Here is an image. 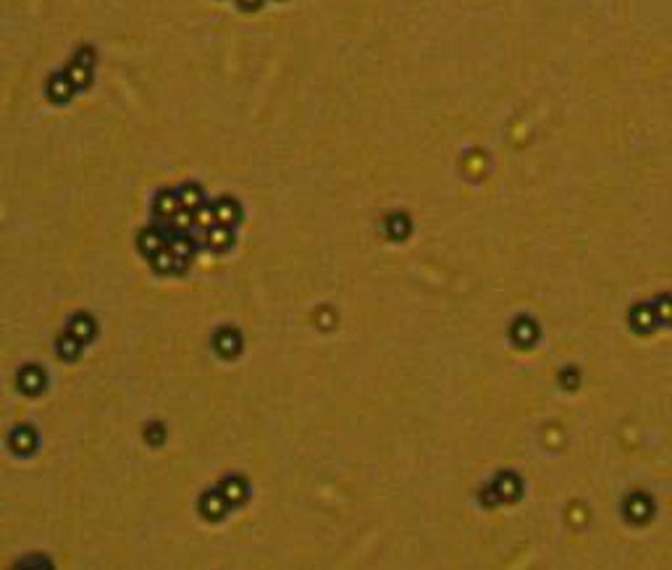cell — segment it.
I'll use <instances>...</instances> for the list:
<instances>
[{"mask_svg":"<svg viewBox=\"0 0 672 570\" xmlns=\"http://www.w3.org/2000/svg\"><path fill=\"white\" fill-rule=\"evenodd\" d=\"M513 339L518 344H533L536 342V323L530 318H518L513 326Z\"/></svg>","mask_w":672,"mask_h":570,"instance_id":"18","label":"cell"},{"mask_svg":"<svg viewBox=\"0 0 672 570\" xmlns=\"http://www.w3.org/2000/svg\"><path fill=\"white\" fill-rule=\"evenodd\" d=\"M179 208H182V202H179V195L174 190H160L152 200V216L158 218V224H168L177 216Z\"/></svg>","mask_w":672,"mask_h":570,"instance_id":"7","label":"cell"},{"mask_svg":"<svg viewBox=\"0 0 672 570\" xmlns=\"http://www.w3.org/2000/svg\"><path fill=\"white\" fill-rule=\"evenodd\" d=\"M68 334H74L82 344H90L95 339V334H98V323H95L90 313H76L68 321Z\"/></svg>","mask_w":672,"mask_h":570,"instance_id":"10","label":"cell"},{"mask_svg":"<svg viewBox=\"0 0 672 570\" xmlns=\"http://www.w3.org/2000/svg\"><path fill=\"white\" fill-rule=\"evenodd\" d=\"M84 347H87V344H82L74 334H68V331H63V334L56 339V353H58L61 361H79Z\"/></svg>","mask_w":672,"mask_h":570,"instance_id":"12","label":"cell"},{"mask_svg":"<svg viewBox=\"0 0 672 570\" xmlns=\"http://www.w3.org/2000/svg\"><path fill=\"white\" fill-rule=\"evenodd\" d=\"M315 323H318V328H334L336 326V313L331 311V308H318L315 311Z\"/></svg>","mask_w":672,"mask_h":570,"instance_id":"24","label":"cell"},{"mask_svg":"<svg viewBox=\"0 0 672 570\" xmlns=\"http://www.w3.org/2000/svg\"><path fill=\"white\" fill-rule=\"evenodd\" d=\"M194 227L200 229H213L216 227V210H213V205H200V208L194 210Z\"/></svg>","mask_w":672,"mask_h":570,"instance_id":"20","label":"cell"},{"mask_svg":"<svg viewBox=\"0 0 672 570\" xmlns=\"http://www.w3.org/2000/svg\"><path fill=\"white\" fill-rule=\"evenodd\" d=\"M630 323L639 328V331L654 328L656 323H659V318H656V313H654V305H651V302H641V305H636L633 313H630Z\"/></svg>","mask_w":672,"mask_h":570,"instance_id":"14","label":"cell"},{"mask_svg":"<svg viewBox=\"0 0 672 570\" xmlns=\"http://www.w3.org/2000/svg\"><path fill=\"white\" fill-rule=\"evenodd\" d=\"M654 305V313H656V318L659 321H672V297H659L656 302H651Z\"/></svg>","mask_w":672,"mask_h":570,"instance_id":"22","label":"cell"},{"mask_svg":"<svg viewBox=\"0 0 672 570\" xmlns=\"http://www.w3.org/2000/svg\"><path fill=\"white\" fill-rule=\"evenodd\" d=\"M219 492L226 497V502L231 504V507H239V504H244L247 497H250V484H247V478L242 476H226L219 484Z\"/></svg>","mask_w":672,"mask_h":570,"instance_id":"6","label":"cell"},{"mask_svg":"<svg viewBox=\"0 0 672 570\" xmlns=\"http://www.w3.org/2000/svg\"><path fill=\"white\" fill-rule=\"evenodd\" d=\"M63 74L68 76V82L74 84L76 90H87L90 82H93V68L82 66V63H76V61H71V63L63 68Z\"/></svg>","mask_w":672,"mask_h":570,"instance_id":"17","label":"cell"},{"mask_svg":"<svg viewBox=\"0 0 672 570\" xmlns=\"http://www.w3.org/2000/svg\"><path fill=\"white\" fill-rule=\"evenodd\" d=\"M213 350H216L221 358L234 361L236 355L242 353V334H239V328H234V326L219 328L216 336H213Z\"/></svg>","mask_w":672,"mask_h":570,"instance_id":"2","label":"cell"},{"mask_svg":"<svg viewBox=\"0 0 672 570\" xmlns=\"http://www.w3.org/2000/svg\"><path fill=\"white\" fill-rule=\"evenodd\" d=\"M16 386L19 392L26 394V397H40L45 392V386H48V376H45V370L37 363H26L16 373Z\"/></svg>","mask_w":672,"mask_h":570,"instance_id":"1","label":"cell"},{"mask_svg":"<svg viewBox=\"0 0 672 570\" xmlns=\"http://www.w3.org/2000/svg\"><path fill=\"white\" fill-rule=\"evenodd\" d=\"M150 269L155 271V274H160V276L184 274V271L189 269V260L179 258V255H174V252L168 250V247H163V250L155 252V255L150 258Z\"/></svg>","mask_w":672,"mask_h":570,"instance_id":"4","label":"cell"},{"mask_svg":"<svg viewBox=\"0 0 672 570\" xmlns=\"http://www.w3.org/2000/svg\"><path fill=\"white\" fill-rule=\"evenodd\" d=\"M74 61H76V63H82V66H87V68H95V61H98V53H95V48H90V45H82V48L76 51Z\"/></svg>","mask_w":672,"mask_h":570,"instance_id":"23","label":"cell"},{"mask_svg":"<svg viewBox=\"0 0 672 570\" xmlns=\"http://www.w3.org/2000/svg\"><path fill=\"white\" fill-rule=\"evenodd\" d=\"M177 195H179L182 208L187 210H197L200 205H205V192H202L200 185H182L177 190Z\"/></svg>","mask_w":672,"mask_h":570,"instance_id":"16","label":"cell"},{"mask_svg":"<svg viewBox=\"0 0 672 570\" xmlns=\"http://www.w3.org/2000/svg\"><path fill=\"white\" fill-rule=\"evenodd\" d=\"M137 247H140V252H142L145 258L150 260L155 252H160L163 247H168L166 227H163V224H158V227L142 229V232H140V237H137Z\"/></svg>","mask_w":672,"mask_h":570,"instance_id":"3","label":"cell"},{"mask_svg":"<svg viewBox=\"0 0 672 570\" xmlns=\"http://www.w3.org/2000/svg\"><path fill=\"white\" fill-rule=\"evenodd\" d=\"M9 447L16 455H21V457L32 455L34 450H37V428L29 426V423H21V426H16L9 434Z\"/></svg>","mask_w":672,"mask_h":570,"instance_id":"5","label":"cell"},{"mask_svg":"<svg viewBox=\"0 0 672 570\" xmlns=\"http://www.w3.org/2000/svg\"><path fill=\"white\" fill-rule=\"evenodd\" d=\"M208 250H216V252H226L234 247V232H231V227H221V224H216L213 229H208V244H205Z\"/></svg>","mask_w":672,"mask_h":570,"instance_id":"13","label":"cell"},{"mask_svg":"<svg viewBox=\"0 0 672 570\" xmlns=\"http://www.w3.org/2000/svg\"><path fill=\"white\" fill-rule=\"evenodd\" d=\"M384 227H387V234L392 237V239L402 242V239H407V237H410L412 224H410V218L404 216V213H392V216H387Z\"/></svg>","mask_w":672,"mask_h":570,"instance_id":"15","label":"cell"},{"mask_svg":"<svg viewBox=\"0 0 672 570\" xmlns=\"http://www.w3.org/2000/svg\"><path fill=\"white\" fill-rule=\"evenodd\" d=\"M213 210H216V224H221V227H234V224L242 221V205L234 197L216 200L213 202Z\"/></svg>","mask_w":672,"mask_h":570,"instance_id":"9","label":"cell"},{"mask_svg":"<svg viewBox=\"0 0 672 570\" xmlns=\"http://www.w3.org/2000/svg\"><path fill=\"white\" fill-rule=\"evenodd\" d=\"M494 489L499 499H515L520 494V481L513 473H504V476H499V484H494Z\"/></svg>","mask_w":672,"mask_h":570,"instance_id":"19","label":"cell"},{"mask_svg":"<svg viewBox=\"0 0 672 570\" xmlns=\"http://www.w3.org/2000/svg\"><path fill=\"white\" fill-rule=\"evenodd\" d=\"M236 3H239V9H244V11H258L266 0H236Z\"/></svg>","mask_w":672,"mask_h":570,"instance_id":"25","label":"cell"},{"mask_svg":"<svg viewBox=\"0 0 672 570\" xmlns=\"http://www.w3.org/2000/svg\"><path fill=\"white\" fill-rule=\"evenodd\" d=\"M229 507L231 504L226 502V497L221 494L219 489H210V492H205L200 497V512L208 520H221L229 512Z\"/></svg>","mask_w":672,"mask_h":570,"instance_id":"8","label":"cell"},{"mask_svg":"<svg viewBox=\"0 0 672 570\" xmlns=\"http://www.w3.org/2000/svg\"><path fill=\"white\" fill-rule=\"evenodd\" d=\"M145 442L152 447H158L166 442V426L163 423H158V420H152V423H147V428H145Z\"/></svg>","mask_w":672,"mask_h":570,"instance_id":"21","label":"cell"},{"mask_svg":"<svg viewBox=\"0 0 672 570\" xmlns=\"http://www.w3.org/2000/svg\"><path fill=\"white\" fill-rule=\"evenodd\" d=\"M74 93H76V87L68 82L66 74H56L48 79V98H51L53 103H68L74 98Z\"/></svg>","mask_w":672,"mask_h":570,"instance_id":"11","label":"cell"}]
</instances>
